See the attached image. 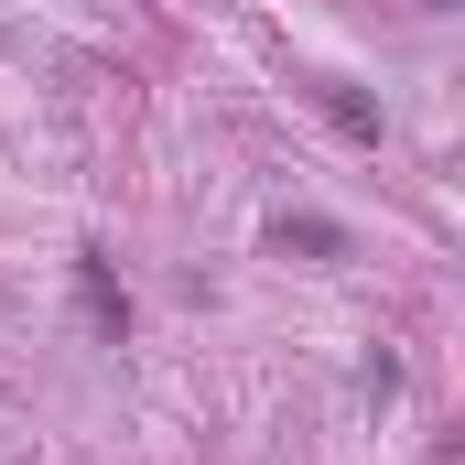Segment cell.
Returning a JSON list of instances; mask_svg holds the SVG:
<instances>
[{
    "mask_svg": "<svg viewBox=\"0 0 465 465\" xmlns=\"http://www.w3.org/2000/svg\"><path fill=\"white\" fill-rule=\"evenodd\" d=\"M325 119H336V130H357V141H379V109H368L357 87H325Z\"/></svg>",
    "mask_w": 465,
    "mask_h": 465,
    "instance_id": "6da1fadb",
    "label": "cell"
},
{
    "mask_svg": "<svg viewBox=\"0 0 465 465\" xmlns=\"http://www.w3.org/2000/svg\"><path fill=\"white\" fill-rule=\"evenodd\" d=\"M271 238H282V249H314V260H325V249H347V238L325 228V217H282V228H271Z\"/></svg>",
    "mask_w": 465,
    "mask_h": 465,
    "instance_id": "7a4b0ae2",
    "label": "cell"
}]
</instances>
